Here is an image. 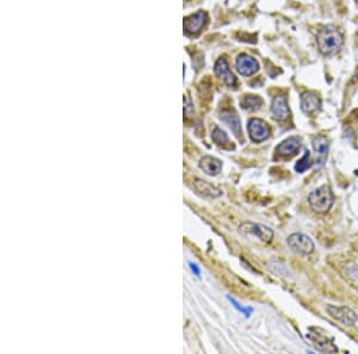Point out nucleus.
I'll return each instance as SVG.
<instances>
[{
  "instance_id": "aec40b11",
  "label": "nucleus",
  "mask_w": 358,
  "mask_h": 354,
  "mask_svg": "<svg viewBox=\"0 0 358 354\" xmlns=\"http://www.w3.org/2000/svg\"><path fill=\"white\" fill-rule=\"evenodd\" d=\"M212 138L216 144H225L228 142L227 134H226L224 130L218 128V126H216V128L214 129V131H213Z\"/></svg>"
},
{
  "instance_id": "9d476101",
  "label": "nucleus",
  "mask_w": 358,
  "mask_h": 354,
  "mask_svg": "<svg viewBox=\"0 0 358 354\" xmlns=\"http://www.w3.org/2000/svg\"><path fill=\"white\" fill-rule=\"evenodd\" d=\"M312 146L314 152L317 153V163H319V165H324L327 159V155H329V149H330L329 140L323 135H317L313 137Z\"/></svg>"
},
{
  "instance_id": "2eb2a0df",
  "label": "nucleus",
  "mask_w": 358,
  "mask_h": 354,
  "mask_svg": "<svg viewBox=\"0 0 358 354\" xmlns=\"http://www.w3.org/2000/svg\"><path fill=\"white\" fill-rule=\"evenodd\" d=\"M220 119L227 124L228 128L233 131V134L236 135L237 137L241 136V123H240L239 117H238L236 114L232 113V111H224V113H221V115H220Z\"/></svg>"
},
{
  "instance_id": "f3484780",
  "label": "nucleus",
  "mask_w": 358,
  "mask_h": 354,
  "mask_svg": "<svg viewBox=\"0 0 358 354\" xmlns=\"http://www.w3.org/2000/svg\"><path fill=\"white\" fill-rule=\"evenodd\" d=\"M194 185L195 189L200 193H202L203 196L210 197V198H216V197L221 196V191H220L218 187H215L213 184L208 183V181L196 179L194 181Z\"/></svg>"
},
{
  "instance_id": "20e7f679",
  "label": "nucleus",
  "mask_w": 358,
  "mask_h": 354,
  "mask_svg": "<svg viewBox=\"0 0 358 354\" xmlns=\"http://www.w3.org/2000/svg\"><path fill=\"white\" fill-rule=\"evenodd\" d=\"M287 244L294 253L300 254V255H308L314 250V242L308 235L303 234V233L291 234L288 237Z\"/></svg>"
},
{
  "instance_id": "0eeeda50",
  "label": "nucleus",
  "mask_w": 358,
  "mask_h": 354,
  "mask_svg": "<svg viewBox=\"0 0 358 354\" xmlns=\"http://www.w3.org/2000/svg\"><path fill=\"white\" fill-rule=\"evenodd\" d=\"M272 118L278 122H284L290 116L288 101L284 96H276L271 103Z\"/></svg>"
},
{
  "instance_id": "ddd939ff",
  "label": "nucleus",
  "mask_w": 358,
  "mask_h": 354,
  "mask_svg": "<svg viewBox=\"0 0 358 354\" xmlns=\"http://www.w3.org/2000/svg\"><path fill=\"white\" fill-rule=\"evenodd\" d=\"M301 142L297 137H289L277 147V153L281 156L291 157L300 152Z\"/></svg>"
},
{
  "instance_id": "9b49d317",
  "label": "nucleus",
  "mask_w": 358,
  "mask_h": 354,
  "mask_svg": "<svg viewBox=\"0 0 358 354\" xmlns=\"http://www.w3.org/2000/svg\"><path fill=\"white\" fill-rule=\"evenodd\" d=\"M215 74L224 81L226 86H234L237 83V78L232 73L230 66L225 59H219L215 63Z\"/></svg>"
},
{
  "instance_id": "dca6fc26",
  "label": "nucleus",
  "mask_w": 358,
  "mask_h": 354,
  "mask_svg": "<svg viewBox=\"0 0 358 354\" xmlns=\"http://www.w3.org/2000/svg\"><path fill=\"white\" fill-rule=\"evenodd\" d=\"M200 168L208 175H218L221 172L222 163L216 157L204 156L200 161Z\"/></svg>"
},
{
  "instance_id": "39448f33",
  "label": "nucleus",
  "mask_w": 358,
  "mask_h": 354,
  "mask_svg": "<svg viewBox=\"0 0 358 354\" xmlns=\"http://www.w3.org/2000/svg\"><path fill=\"white\" fill-rule=\"evenodd\" d=\"M326 311L330 317L345 327H354L358 322V315L348 307H337L330 304L326 307Z\"/></svg>"
},
{
  "instance_id": "a211bd4d",
  "label": "nucleus",
  "mask_w": 358,
  "mask_h": 354,
  "mask_svg": "<svg viewBox=\"0 0 358 354\" xmlns=\"http://www.w3.org/2000/svg\"><path fill=\"white\" fill-rule=\"evenodd\" d=\"M261 104L263 101L258 96H246L241 101V107L248 111L258 110L261 108Z\"/></svg>"
},
{
  "instance_id": "4be33fe9",
  "label": "nucleus",
  "mask_w": 358,
  "mask_h": 354,
  "mask_svg": "<svg viewBox=\"0 0 358 354\" xmlns=\"http://www.w3.org/2000/svg\"><path fill=\"white\" fill-rule=\"evenodd\" d=\"M190 268H191L192 273H194L195 275H197V277H200L201 271H200V268H198V266L196 264H192V262H190Z\"/></svg>"
},
{
  "instance_id": "4468645a",
  "label": "nucleus",
  "mask_w": 358,
  "mask_h": 354,
  "mask_svg": "<svg viewBox=\"0 0 358 354\" xmlns=\"http://www.w3.org/2000/svg\"><path fill=\"white\" fill-rule=\"evenodd\" d=\"M320 109V99L313 92H305L301 96V110L305 114H313Z\"/></svg>"
},
{
  "instance_id": "423d86ee",
  "label": "nucleus",
  "mask_w": 358,
  "mask_h": 354,
  "mask_svg": "<svg viewBox=\"0 0 358 354\" xmlns=\"http://www.w3.org/2000/svg\"><path fill=\"white\" fill-rule=\"evenodd\" d=\"M248 134L252 141L255 143H260V142L266 141L270 137L271 130L264 120L259 119V118H252L248 122Z\"/></svg>"
},
{
  "instance_id": "f257e3e1",
  "label": "nucleus",
  "mask_w": 358,
  "mask_h": 354,
  "mask_svg": "<svg viewBox=\"0 0 358 354\" xmlns=\"http://www.w3.org/2000/svg\"><path fill=\"white\" fill-rule=\"evenodd\" d=\"M318 48L324 55H335L343 48L344 38L335 26H325L317 36Z\"/></svg>"
},
{
  "instance_id": "6ab92c4d",
  "label": "nucleus",
  "mask_w": 358,
  "mask_h": 354,
  "mask_svg": "<svg viewBox=\"0 0 358 354\" xmlns=\"http://www.w3.org/2000/svg\"><path fill=\"white\" fill-rule=\"evenodd\" d=\"M312 166H313V161H312L311 153H309L308 150H306L305 155L301 157L296 165H295V171H296L297 173H303V172H306L307 169L311 168Z\"/></svg>"
},
{
  "instance_id": "412c9836",
  "label": "nucleus",
  "mask_w": 358,
  "mask_h": 354,
  "mask_svg": "<svg viewBox=\"0 0 358 354\" xmlns=\"http://www.w3.org/2000/svg\"><path fill=\"white\" fill-rule=\"evenodd\" d=\"M228 301H230V302H231V303H232V304H233V305H234V307H236L238 310H239V311H241V313H243V314H245V315H246V316H247V317L249 316V315H251V313H252V309H249V308H248V309H245V308H242V307H241V305H240L239 303H238V302H236V301H234V299H233V298H231V297H228Z\"/></svg>"
},
{
  "instance_id": "f03ea898",
  "label": "nucleus",
  "mask_w": 358,
  "mask_h": 354,
  "mask_svg": "<svg viewBox=\"0 0 358 354\" xmlns=\"http://www.w3.org/2000/svg\"><path fill=\"white\" fill-rule=\"evenodd\" d=\"M309 207L314 213L326 214L335 203L332 189L329 185H321L308 196Z\"/></svg>"
},
{
  "instance_id": "7ed1b4c3",
  "label": "nucleus",
  "mask_w": 358,
  "mask_h": 354,
  "mask_svg": "<svg viewBox=\"0 0 358 354\" xmlns=\"http://www.w3.org/2000/svg\"><path fill=\"white\" fill-rule=\"evenodd\" d=\"M306 338L311 341L312 346L321 353H336L338 352V347L335 345V340L330 337L329 333H325L319 328L311 327L307 332Z\"/></svg>"
},
{
  "instance_id": "6e6552de",
  "label": "nucleus",
  "mask_w": 358,
  "mask_h": 354,
  "mask_svg": "<svg viewBox=\"0 0 358 354\" xmlns=\"http://www.w3.org/2000/svg\"><path fill=\"white\" fill-rule=\"evenodd\" d=\"M236 68L239 74L243 77H251L259 71V63L253 57L248 55H240L237 59Z\"/></svg>"
},
{
  "instance_id": "f8f14e48",
  "label": "nucleus",
  "mask_w": 358,
  "mask_h": 354,
  "mask_svg": "<svg viewBox=\"0 0 358 354\" xmlns=\"http://www.w3.org/2000/svg\"><path fill=\"white\" fill-rule=\"evenodd\" d=\"M207 22V16L204 12H197L191 17L186 18L184 22V29L188 34H197L203 28Z\"/></svg>"
},
{
  "instance_id": "1a4fd4ad",
  "label": "nucleus",
  "mask_w": 358,
  "mask_h": 354,
  "mask_svg": "<svg viewBox=\"0 0 358 354\" xmlns=\"http://www.w3.org/2000/svg\"><path fill=\"white\" fill-rule=\"evenodd\" d=\"M240 229H241L242 232L251 233V234L255 235L258 238H260L261 241L265 242V243L271 241L273 237L272 229L264 225H259V223H245V225L241 226Z\"/></svg>"
}]
</instances>
